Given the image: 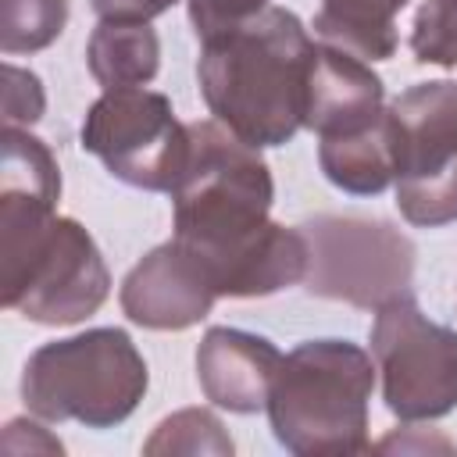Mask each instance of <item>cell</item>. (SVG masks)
<instances>
[{"mask_svg":"<svg viewBox=\"0 0 457 457\" xmlns=\"http://www.w3.org/2000/svg\"><path fill=\"white\" fill-rule=\"evenodd\" d=\"M275 182L257 146L221 121H189V157L171 189V236L207 268L218 296H271L303 282L300 225L271 221Z\"/></svg>","mask_w":457,"mask_h":457,"instance_id":"6da1fadb","label":"cell"},{"mask_svg":"<svg viewBox=\"0 0 457 457\" xmlns=\"http://www.w3.org/2000/svg\"><path fill=\"white\" fill-rule=\"evenodd\" d=\"M61 168L29 129L4 125L0 157V296L36 325H75L111 293L96 239L57 214Z\"/></svg>","mask_w":457,"mask_h":457,"instance_id":"7a4b0ae2","label":"cell"},{"mask_svg":"<svg viewBox=\"0 0 457 457\" xmlns=\"http://www.w3.org/2000/svg\"><path fill=\"white\" fill-rule=\"evenodd\" d=\"M314 39L286 7L200 43L196 82L207 111L250 146H282L307 121Z\"/></svg>","mask_w":457,"mask_h":457,"instance_id":"3957f363","label":"cell"},{"mask_svg":"<svg viewBox=\"0 0 457 457\" xmlns=\"http://www.w3.org/2000/svg\"><path fill=\"white\" fill-rule=\"evenodd\" d=\"M375 389L371 357L350 339H307L282 353L268 393L275 439L300 457L368 453V400Z\"/></svg>","mask_w":457,"mask_h":457,"instance_id":"277c9868","label":"cell"},{"mask_svg":"<svg viewBox=\"0 0 457 457\" xmlns=\"http://www.w3.org/2000/svg\"><path fill=\"white\" fill-rule=\"evenodd\" d=\"M150 371L125 328H86L43 343L21 371V400L43 421L114 428L146 396Z\"/></svg>","mask_w":457,"mask_h":457,"instance_id":"5b68a950","label":"cell"},{"mask_svg":"<svg viewBox=\"0 0 457 457\" xmlns=\"http://www.w3.org/2000/svg\"><path fill=\"white\" fill-rule=\"evenodd\" d=\"M307 239L303 289L321 300H343L361 311H378L414 296V243L382 218L314 214L300 221Z\"/></svg>","mask_w":457,"mask_h":457,"instance_id":"8992f818","label":"cell"},{"mask_svg":"<svg viewBox=\"0 0 457 457\" xmlns=\"http://www.w3.org/2000/svg\"><path fill=\"white\" fill-rule=\"evenodd\" d=\"M82 150L132 189L171 193L189 157V125L175 118L164 93L104 89L82 118Z\"/></svg>","mask_w":457,"mask_h":457,"instance_id":"52a82bcc","label":"cell"},{"mask_svg":"<svg viewBox=\"0 0 457 457\" xmlns=\"http://www.w3.org/2000/svg\"><path fill=\"white\" fill-rule=\"evenodd\" d=\"M396 207L418 228L457 221V82H414L393 104Z\"/></svg>","mask_w":457,"mask_h":457,"instance_id":"ba28073f","label":"cell"},{"mask_svg":"<svg viewBox=\"0 0 457 457\" xmlns=\"http://www.w3.org/2000/svg\"><path fill=\"white\" fill-rule=\"evenodd\" d=\"M371 357L393 418L436 421L457 411V328L432 321L414 296L375 311Z\"/></svg>","mask_w":457,"mask_h":457,"instance_id":"9c48e42d","label":"cell"},{"mask_svg":"<svg viewBox=\"0 0 457 457\" xmlns=\"http://www.w3.org/2000/svg\"><path fill=\"white\" fill-rule=\"evenodd\" d=\"M118 300L132 325L154 332H182L211 314L218 289L200 257L171 236L129 268Z\"/></svg>","mask_w":457,"mask_h":457,"instance_id":"30bf717a","label":"cell"},{"mask_svg":"<svg viewBox=\"0 0 457 457\" xmlns=\"http://www.w3.org/2000/svg\"><path fill=\"white\" fill-rule=\"evenodd\" d=\"M282 353L271 339L228 325H214L204 332L196 346V382L200 393L228 411V414H253L268 403L275 371Z\"/></svg>","mask_w":457,"mask_h":457,"instance_id":"8fae6325","label":"cell"},{"mask_svg":"<svg viewBox=\"0 0 457 457\" xmlns=\"http://www.w3.org/2000/svg\"><path fill=\"white\" fill-rule=\"evenodd\" d=\"M386 111L382 79L368 61L318 43L311 64V93H307V121L303 129L321 136H339L371 125Z\"/></svg>","mask_w":457,"mask_h":457,"instance_id":"7c38bea8","label":"cell"},{"mask_svg":"<svg viewBox=\"0 0 457 457\" xmlns=\"http://www.w3.org/2000/svg\"><path fill=\"white\" fill-rule=\"evenodd\" d=\"M321 175L353 196H378L396 179V121L386 107L371 125L321 136L318 143Z\"/></svg>","mask_w":457,"mask_h":457,"instance_id":"4fadbf2b","label":"cell"},{"mask_svg":"<svg viewBox=\"0 0 457 457\" xmlns=\"http://www.w3.org/2000/svg\"><path fill=\"white\" fill-rule=\"evenodd\" d=\"M86 64L104 89L146 86L161 68V39L150 21L100 18L86 43Z\"/></svg>","mask_w":457,"mask_h":457,"instance_id":"5bb4252c","label":"cell"},{"mask_svg":"<svg viewBox=\"0 0 457 457\" xmlns=\"http://www.w3.org/2000/svg\"><path fill=\"white\" fill-rule=\"evenodd\" d=\"M403 7L407 0H321L314 32L361 61H386L396 54V14Z\"/></svg>","mask_w":457,"mask_h":457,"instance_id":"9a60e30c","label":"cell"},{"mask_svg":"<svg viewBox=\"0 0 457 457\" xmlns=\"http://www.w3.org/2000/svg\"><path fill=\"white\" fill-rule=\"evenodd\" d=\"M68 25V0H0V50L36 54L46 50Z\"/></svg>","mask_w":457,"mask_h":457,"instance_id":"2e32d148","label":"cell"},{"mask_svg":"<svg viewBox=\"0 0 457 457\" xmlns=\"http://www.w3.org/2000/svg\"><path fill=\"white\" fill-rule=\"evenodd\" d=\"M143 453L157 457V453H214V457H228L232 453V439L221 425L218 414L204 411V407H186L168 414L154 436L143 443Z\"/></svg>","mask_w":457,"mask_h":457,"instance_id":"e0dca14e","label":"cell"},{"mask_svg":"<svg viewBox=\"0 0 457 457\" xmlns=\"http://www.w3.org/2000/svg\"><path fill=\"white\" fill-rule=\"evenodd\" d=\"M411 54L418 64L457 68V0H421L411 21Z\"/></svg>","mask_w":457,"mask_h":457,"instance_id":"ac0fdd59","label":"cell"},{"mask_svg":"<svg viewBox=\"0 0 457 457\" xmlns=\"http://www.w3.org/2000/svg\"><path fill=\"white\" fill-rule=\"evenodd\" d=\"M43 111H46V93L39 75L7 61L4 64V125L29 129L43 118Z\"/></svg>","mask_w":457,"mask_h":457,"instance_id":"d6986e66","label":"cell"},{"mask_svg":"<svg viewBox=\"0 0 457 457\" xmlns=\"http://www.w3.org/2000/svg\"><path fill=\"white\" fill-rule=\"evenodd\" d=\"M264 7H271L268 0H189V21H193V32L200 43L228 32V29H239L243 21L257 18Z\"/></svg>","mask_w":457,"mask_h":457,"instance_id":"ffe728a7","label":"cell"},{"mask_svg":"<svg viewBox=\"0 0 457 457\" xmlns=\"http://www.w3.org/2000/svg\"><path fill=\"white\" fill-rule=\"evenodd\" d=\"M4 450L7 453H36V450H43V453H64V446H61V439H54L39 421H29V418H11L7 421V428H4Z\"/></svg>","mask_w":457,"mask_h":457,"instance_id":"44dd1931","label":"cell"},{"mask_svg":"<svg viewBox=\"0 0 457 457\" xmlns=\"http://www.w3.org/2000/svg\"><path fill=\"white\" fill-rule=\"evenodd\" d=\"M407 428H411V436L418 432L414 428V421H407ZM375 450H382V453H432V450H443V453H453V443L446 439V436H439V432H425L421 428V436H414V439H407V432L403 428H396V432H389L382 443H375Z\"/></svg>","mask_w":457,"mask_h":457,"instance_id":"7402d4cb","label":"cell"},{"mask_svg":"<svg viewBox=\"0 0 457 457\" xmlns=\"http://www.w3.org/2000/svg\"><path fill=\"white\" fill-rule=\"evenodd\" d=\"M100 18H132V21H150L164 14L175 0H89Z\"/></svg>","mask_w":457,"mask_h":457,"instance_id":"603a6c76","label":"cell"}]
</instances>
